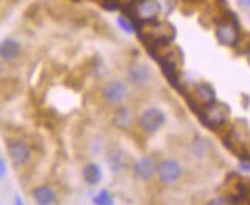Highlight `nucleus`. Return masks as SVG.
<instances>
[{
    "instance_id": "9b49d317",
    "label": "nucleus",
    "mask_w": 250,
    "mask_h": 205,
    "mask_svg": "<svg viewBox=\"0 0 250 205\" xmlns=\"http://www.w3.org/2000/svg\"><path fill=\"white\" fill-rule=\"evenodd\" d=\"M82 176L88 185H98L102 179V170L98 164H86L82 170Z\"/></svg>"
},
{
    "instance_id": "1a4fd4ad",
    "label": "nucleus",
    "mask_w": 250,
    "mask_h": 205,
    "mask_svg": "<svg viewBox=\"0 0 250 205\" xmlns=\"http://www.w3.org/2000/svg\"><path fill=\"white\" fill-rule=\"evenodd\" d=\"M8 151L11 159L16 165H23L28 159H30V148L28 145L22 141H13L8 144Z\"/></svg>"
},
{
    "instance_id": "20e7f679",
    "label": "nucleus",
    "mask_w": 250,
    "mask_h": 205,
    "mask_svg": "<svg viewBox=\"0 0 250 205\" xmlns=\"http://www.w3.org/2000/svg\"><path fill=\"white\" fill-rule=\"evenodd\" d=\"M166 122V116L161 110L158 108H147L144 110L141 117H139V123L146 131L148 133H155L158 131Z\"/></svg>"
},
{
    "instance_id": "0eeeda50",
    "label": "nucleus",
    "mask_w": 250,
    "mask_h": 205,
    "mask_svg": "<svg viewBox=\"0 0 250 205\" xmlns=\"http://www.w3.org/2000/svg\"><path fill=\"white\" fill-rule=\"evenodd\" d=\"M127 76L131 83L138 86H146L151 81V70L146 63H133L128 68Z\"/></svg>"
},
{
    "instance_id": "423d86ee",
    "label": "nucleus",
    "mask_w": 250,
    "mask_h": 205,
    "mask_svg": "<svg viewBox=\"0 0 250 205\" xmlns=\"http://www.w3.org/2000/svg\"><path fill=\"white\" fill-rule=\"evenodd\" d=\"M182 173L181 164L176 159H164L158 167V178L162 184H173Z\"/></svg>"
},
{
    "instance_id": "aec40b11",
    "label": "nucleus",
    "mask_w": 250,
    "mask_h": 205,
    "mask_svg": "<svg viewBox=\"0 0 250 205\" xmlns=\"http://www.w3.org/2000/svg\"><path fill=\"white\" fill-rule=\"evenodd\" d=\"M241 5L246 8H250V0H241Z\"/></svg>"
},
{
    "instance_id": "6e6552de",
    "label": "nucleus",
    "mask_w": 250,
    "mask_h": 205,
    "mask_svg": "<svg viewBox=\"0 0 250 205\" xmlns=\"http://www.w3.org/2000/svg\"><path fill=\"white\" fill-rule=\"evenodd\" d=\"M133 171L139 179L148 181L156 173V162L153 161V158H150V156H144V158H141L133 165Z\"/></svg>"
},
{
    "instance_id": "4468645a",
    "label": "nucleus",
    "mask_w": 250,
    "mask_h": 205,
    "mask_svg": "<svg viewBox=\"0 0 250 205\" xmlns=\"http://www.w3.org/2000/svg\"><path fill=\"white\" fill-rule=\"evenodd\" d=\"M196 96L199 97V101L203 102L204 105H208L211 102H215V91L206 83H201L196 86Z\"/></svg>"
},
{
    "instance_id": "39448f33",
    "label": "nucleus",
    "mask_w": 250,
    "mask_h": 205,
    "mask_svg": "<svg viewBox=\"0 0 250 205\" xmlns=\"http://www.w3.org/2000/svg\"><path fill=\"white\" fill-rule=\"evenodd\" d=\"M104 97L111 105H121L128 96V88L122 81H111L104 86Z\"/></svg>"
},
{
    "instance_id": "ddd939ff",
    "label": "nucleus",
    "mask_w": 250,
    "mask_h": 205,
    "mask_svg": "<svg viewBox=\"0 0 250 205\" xmlns=\"http://www.w3.org/2000/svg\"><path fill=\"white\" fill-rule=\"evenodd\" d=\"M33 196L36 199L37 204H42V205H48V204H53L56 199V193L50 188V187H39L36 188Z\"/></svg>"
},
{
    "instance_id": "412c9836",
    "label": "nucleus",
    "mask_w": 250,
    "mask_h": 205,
    "mask_svg": "<svg viewBox=\"0 0 250 205\" xmlns=\"http://www.w3.org/2000/svg\"><path fill=\"white\" fill-rule=\"evenodd\" d=\"M246 57H247V61H249V63H250V48L246 51Z\"/></svg>"
},
{
    "instance_id": "7ed1b4c3",
    "label": "nucleus",
    "mask_w": 250,
    "mask_h": 205,
    "mask_svg": "<svg viewBox=\"0 0 250 205\" xmlns=\"http://www.w3.org/2000/svg\"><path fill=\"white\" fill-rule=\"evenodd\" d=\"M161 5L158 0H138L134 3V17L141 22H151L159 16Z\"/></svg>"
},
{
    "instance_id": "f03ea898",
    "label": "nucleus",
    "mask_w": 250,
    "mask_h": 205,
    "mask_svg": "<svg viewBox=\"0 0 250 205\" xmlns=\"http://www.w3.org/2000/svg\"><path fill=\"white\" fill-rule=\"evenodd\" d=\"M216 37L219 43L226 46H233L239 41V28L233 19H224L216 26Z\"/></svg>"
},
{
    "instance_id": "a211bd4d",
    "label": "nucleus",
    "mask_w": 250,
    "mask_h": 205,
    "mask_svg": "<svg viewBox=\"0 0 250 205\" xmlns=\"http://www.w3.org/2000/svg\"><path fill=\"white\" fill-rule=\"evenodd\" d=\"M241 168L250 171V161H243V162H241Z\"/></svg>"
},
{
    "instance_id": "f257e3e1",
    "label": "nucleus",
    "mask_w": 250,
    "mask_h": 205,
    "mask_svg": "<svg viewBox=\"0 0 250 205\" xmlns=\"http://www.w3.org/2000/svg\"><path fill=\"white\" fill-rule=\"evenodd\" d=\"M227 114H229V110L226 105L218 103V102H211V103L206 105L204 111L201 113V121H203V123L206 126H208V128L216 130L226 122Z\"/></svg>"
},
{
    "instance_id": "f3484780",
    "label": "nucleus",
    "mask_w": 250,
    "mask_h": 205,
    "mask_svg": "<svg viewBox=\"0 0 250 205\" xmlns=\"http://www.w3.org/2000/svg\"><path fill=\"white\" fill-rule=\"evenodd\" d=\"M118 25L124 29L125 33H128V34H131V33L134 31L133 25L127 20V17H125V16H121V17L118 19Z\"/></svg>"
},
{
    "instance_id": "9d476101",
    "label": "nucleus",
    "mask_w": 250,
    "mask_h": 205,
    "mask_svg": "<svg viewBox=\"0 0 250 205\" xmlns=\"http://www.w3.org/2000/svg\"><path fill=\"white\" fill-rule=\"evenodd\" d=\"M108 164H110V170L113 173H122L128 167V159L124 151L116 150L108 154Z\"/></svg>"
},
{
    "instance_id": "6ab92c4d",
    "label": "nucleus",
    "mask_w": 250,
    "mask_h": 205,
    "mask_svg": "<svg viewBox=\"0 0 250 205\" xmlns=\"http://www.w3.org/2000/svg\"><path fill=\"white\" fill-rule=\"evenodd\" d=\"M0 165H2V176H5V173H6V164H5V159L0 161Z\"/></svg>"
},
{
    "instance_id": "2eb2a0df",
    "label": "nucleus",
    "mask_w": 250,
    "mask_h": 205,
    "mask_svg": "<svg viewBox=\"0 0 250 205\" xmlns=\"http://www.w3.org/2000/svg\"><path fill=\"white\" fill-rule=\"evenodd\" d=\"M114 122H116L118 126L121 128H127L131 122V116H130V111L127 108H122L119 110V113H116V117H114Z\"/></svg>"
},
{
    "instance_id": "f8f14e48",
    "label": "nucleus",
    "mask_w": 250,
    "mask_h": 205,
    "mask_svg": "<svg viewBox=\"0 0 250 205\" xmlns=\"http://www.w3.org/2000/svg\"><path fill=\"white\" fill-rule=\"evenodd\" d=\"M0 53H2V59L3 61H14V59L21 53V45L19 42L13 41V39H6V41L2 42V46H0Z\"/></svg>"
},
{
    "instance_id": "dca6fc26",
    "label": "nucleus",
    "mask_w": 250,
    "mask_h": 205,
    "mask_svg": "<svg viewBox=\"0 0 250 205\" xmlns=\"http://www.w3.org/2000/svg\"><path fill=\"white\" fill-rule=\"evenodd\" d=\"M94 202L99 204V205H105V204H113V198L108 194L107 190H102L98 196L94 198Z\"/></svg>"
}]
</instances>
